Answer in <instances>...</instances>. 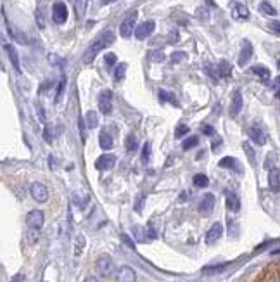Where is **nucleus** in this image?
<instances>
[{
	"mask_svg": "<svg viewBox=\"0 0 280 282\" xmlns=\"http://www.w3.org/2000/svg\"><path fill=\"white\" fill-rule=\"evenodd\" d=\"M114 38H116V36H114V33H112L111 30H108V32H102L100 35L97 36L92 44H90V47L85 50V54H83V62H85V64H90V62L97 58V54H99L100 50H104L106 47H109V45L114 42Z\"/></svg>",
	"mask_w": 280,
	"mask_h": 282,
	"instance_id": "1",
	"label": "nucleus"
},
{
	"mask_svg": "<svg viewBox=\"0 0 280 282\" xmlns=\"http://www.w3.org/2000/svg\"><path fill=\"white\" fill-rule=\"evenodd\" d=\"M96 270L100 277H111L116 272V265L109 254H100L96 262Z\"/></svg>",
	"mask_w": 280,
	"mask_h": 282,
	"instance_id": "2",
	"label": "nucleus"
},
{
	"mask_svg": "<svg viewBox=\"0 0 280 282\" xmlns=\"http://www.w3.org/2000/svg\"><path fill=\"white\" fill-rule=\"evenodd\" d=\"M135 22H137V12L134 10V12L128 14V16L124 18V21L121 22V26H120V33L123 38H130L132 33H134Z\"/></svg>",
	"mask_w": 280,
	"mask_h": 282,
	"instance_id": "3",
	"label": "nucleus"
},
{
	"mask_svg": "<svg viewBox=\"0 0 280 282\" xmlns=\"http://www.w3.org/2000/svg\"><path fill=\"white\" fill-rule=\"evenodd\" d=\"M30 194H32V198L35 199L36 202H47V199H48V189L40 182L32 184V187H30Z\"/></svg>",
	"mask_w": 280,
	"mask_h": 282,
	"instance_id": "4",
	"label": "nucleus"
},
{
	"mask_svg": "<svg viewBox=\"0 0 280 282\" xmlns=\"http://www.w3.org/2000/svg\"><path fill=\"white\" fill-rule=\"evenodd\" d=\"M99 111L102 114H111L112 112V92L104 90L99 96Z\"/></svg>",
	"mask_w": 280,
	"mask_h": 282,
	"instance_id": "5",
	"label": "nucleus"
},
{
	"mask_svg": "<svg viewBox=\"0 0 280 282\" xmlns=\"http://www.w3.org/2000/svg\"><path fill=\"white\" fill-rule=\"evenodd\" d=\"M52 20L58 24H64L68 20V7L64 2H56L52 6Z\"/></svg>",
	"mask_w": 280,
	"mask_h": 282,
	"instance_id": "6",
	"label": "nucleus"
},
{
	"mask_svg": "<svg viewBox=\"0 0 280 282\" xmlns=\"http://www.w3.org/2000/svg\"><path fill=\"white\" fill-rule=\"evenodd\" d=\"M44 222H45V216L40 210H33V212H30L28 216H26V224H28V227L36 228V230H40V228L44 227Z\"/></svg>",
	"mask_w": 280,
	"mask_h": 282,
	"instance_id": "7",
	"label": "nucleus"
},
{
	"mask_svg": "<svg viewBox=\"0 0 280 282\" xmlns=\"http://www.w3.org/2000/svg\"><path fill=\"white\" fill-rule=\"evenodd\" d=\"M214 208V196L213 194H204L199 202V213L202 216H210Z\"/></svg>",
	"mask_w": 280,
	"mask_h": 282,
	"instance_id": "8",
	"label": "nucleus"
},
{
	"mask_svg": "<svg viewBox=\"0 0 280 282\" xmlns=\"http://www.w3.org/2000/svg\"><path fill=\"white\" fill-rule=\"evenodd\" d=\"M223 236V225L220 224V222H216V224L211 225V228L208 230L206 234V244H216L218 240H220V238Z\"/></svg>",
	"mask_w": 280,
	"mask_h": 282,
	"instance_id": "9",
	"label": "nucleus"
},
{
	"mask_svg": "<svg viewBox=\"0 0 280 282\" xmlns=\"http://www.w3.org/2000/svg\"><path fill=\"white\" fill-rule=\"evenodd\" d=\"M116 164V158L112 156V154H102V156L97 158L96 161V168L97 170H111V168H114Z\"/></svg>",
	"mask_w": 280,
	"mask_h": 282,
	"instance_id": "10",
	"label": "nucleus"
},
{
	"mask_svg": "<svg viewBox=\"0 0 280 282\" xmlns=\"http://www.w3.org/2000/svg\"><path fill=\"white\" fill-rule=\"evenodd\" d=\"M249 137H251V140L258 146L266 144V134H264V130L261 128L260 125H252L251 128H249Z\"/></svg>",
	"mask_w": 280,
	"mask_h": 282,
	"instance_id": "11",
	"label": "nucleus"
},
{
	"mask_svg": "<svg viewBox=\"0 0 280 282\" xmlns=\"http://www.w3.org/2000/svg\"><path fill=\"white\" fill-rule=\"evenodd\" d=\"M249 9L244 6V4H239V2H232V18L237 21H244V20H249Z\"/></svg>",
	"mask_w": 280,
	"mask_h": 282,
	"instance_id": "12",
	"label": "nucleus"
},
{
	"mask_svg": "<svg viewBox=\"0 0 280 282\" xmlns=\"http://www.w3.org/2000/svg\"><path fill=\"white\" fill-rule=\"evenodd\" d=\"M154 28H156L154 21H146V22H142V24L137 26V30H135V36H137L138 40L147 38L149 35H152Z\"/></svg>",
	"mask_w": 280,
	"mask_h": 282,
	"instance_id": "13",
	"label": "nucleus"
},
{
	"mask_svg": "<svg viewBox=\"0 0 280 282\" xmlns=\"http://www.w3.org/2000/svg\"><path fill=\"white\" fill-rule=\"evenodd\" d=\"M116 279H118V282H137V274L132 266H121Z\"/></svg>",
	"mask_w": 280,
	"mask_h": 282,
	"instance_id": "14",
	"label": "nucleus"
},
{
	"mask_svg": "<svg viewBox=\"0 0 280 282\" xmlns=\"http://www.w3.org/2000/svg\"><path fill=\"white\" fill-rule=\"evenodd\" d=\"M242 106H244L242 94H240V90H236V92H234V97H232V102H230V116H232V118H236V116L240 112Z\"/></svg>",
	"mask_w": 280,
	"mask_h": 282,
	"instance_id": "15",
	"label": "nucleus"
},
{
	"mask_svg": "<svg viewBox=\"0 0 280 282\" xmlns=\"http://www.w3.org/2000/svg\"><path fill=\"white\" fill-rule=\"evenodd\" d=\"M251 58H252V45L251 42L244 40V42H242V50L239 54V66H246L251 61Z\"/></svg>",
	"mask_w": 280,
	"mask_h": 282,
	"instance_id": "16",
	"label": "nucleus"
},
{
	"mask_svg": "<svg viewBox=\"0 0 280 282\" xmlns=\"http://www.w3.org/2000/svg\"><path fill=\"white\" fill-rule=\"evenodd\" d=\"M268 186H270L272 192H280V170L278 168H272L268 174Z\"/></svg>",
	"mask_w": 280,
	"mask_h": 282,
	"instance_id": "17",
	"label": "nucleus"
},
{
	"mask_svg": "<svg viewBox=\"0 0 280 282\" xmlns=\"http://www.w3.org/2000/svg\"><path fill=\"white\" fill-rule=\"evenodd\" d=\"M6 52H7V56H9V59H10V64L14 66V70H16L18 73H21V66H20V56H18V52H16V48H14V45L6 44Z\"/></svg>",
	"mask_w": 280,
	"mask_h": 282,
	"instance_id": "18",
	"label": "nucleus"
},
{
	"mask_svg": "<svg viewBox=\"0 0 280 282\" xmlns=\"http://www.w3.org/2000/svg\"><path fill=\"white\" fill-rule=\"evenodd\" d=\"M99 144H100V148L104 149V151H108V149L112 148V137H111V134H109L108 130H102L99 134Z\"/></svg>",
	"mask_w": 280,
	"mask_h": 282,
	"instance_id": "19",
	"label": "nucleus"
},
{
	"mask_svg": "<svg viewBox=\"0 0 280 282\" xmlns=\"http://www.w3.org/2000/svg\"><path fill=\"white\" fill-rule=\"evenodd\" d=\"M251 71L260 78L261 82H264V84H266V82H270L272 74H270V70H268V68H264V66H252Z\"/></svg>",
	"mask_w": 280,
	"mask_h": 282,
	"instance_id": "20",
	"label": "nucleus"
},
{
	"mask_svg": "<svg viewBox=\"0 0 280 282\" xmlns=\"http://www.w3.org/2000/svg\"><path fill=\"white\" fill-rule=\"evenodd\" d=\"M226 206H228L230 212H239V210H240V201H239V198H237V194L226 192Z\"/></svg>",
	"mask_w": 280,
	"mask_h": 282,
	"instance_id": "21",
	"label": "nucleus"
},
{
	"mask_svg": "<svg viewBox=\"0 0 280 282\" xmlns=\"http://www.w3.org/2000/svg\"><path fill=\"white\" fill-rule=\"evenodd\" d=\"M86 7H88V0H74V12H76L78 20H83V18H85Z\"/></svg>",
	"mask_w": 280,
	"mask_h": 282,
	"instance_id": "22",
	"label": "nucleus"
},
{
	"mask_svg": "<svg viewBox=\"0 0 280 282\" xmlns=\"http://www.w3.org/2000/svg\"><path fill=\"white\" fill-rule=\"evenodd\" d=\"M230 74H232V66H230V62H228V61L222 59V61L218 62V76H222V78H228Z\"/></svg>",
	"mask_w": 280,
	"mask_h": 282,
	"instance_id": "23",
	"label": "nucleus"
},
{
	"mask_svg": "<svg viewBox=\"0 0 280 282\" xmlns=\"http://www.w3.org/2000/svg\"><path fill=\"white\" fill-rule=\"evenodd\" d=\"M220 166L222 168H232V170H236V172H240L239 161H237L236 158H223V160L220 161Z\"/></svg>",
	"mask_w": 280,
	"mask_h": 282,
	"instance_id": "24",
	"label": "nucleus"
},
{
	"mask_svg": "<svg viewBox=\"0 0 280 282\" xmlns=\"http://www.w3.org/2000/svg\"><path fill=\"white\" fill-rule=\"evenodd\" d=\"M85 123L88 128H97V125H99V116H97L96 111H88L85 114Z\"/></svg>",
	"mask_w": 280,
	"mask_h": 282,
	"instance_id": "25",
	"label": "nucleus"
},
{
	"mask_svg": "<svg viewBox=\"0 0 280 282\" xmlns=\"http://www.w3.org/2000/svg\"><path fill=\"white\" fill-rule=\"evenodd\" d=\"M124 148H126L128 152H135L138 149V140H137V137H135L134 134L126 137V140H124Z\"/></svg>",
	"mask_w": 280,
	"mask_h": 282,
	"instance_id": "26",
	"label": "nucleus"
},
{
	"mask_svg": "<svg viewBox=\"0 0 280 282\" xmlns=\"http://www.w3.org/2000/svg\"><path fill=\"white\" fill-rule=\"evenodd\" d=\"M160 100L161 102H172L173 106H178V100H176L175 96H173L172 92H168V90H160Z\"/></svg>",
	"mask_w": 280,
	"mask_h": 282,
	"instance_id": "27",
	"label": "nucleus"
},
{
	"mask_svg": "<svg viewBox=\"0 0 280 282\" xmlns=\"http://www.w3.org/2000/svg\"><path fill=\"white\" fill-rule=\"evenodd\" d=\"M260 10L263 14H266V16H277V9H275V7L272 6L270 2H266V0L260 4Z\"/></svg>",
	"mask_w": 280,
	"mask_h": 282,
	"instance_id": "28",
	"label": "nucleus"
},
{
	"mask_svg": "<svg viewBox=\"0 0 280 282\" xmlns=\"http://www.w3.org/2000/svg\"><path fill=\"white\" fill-rule=\"evenodd\" d=\"M132 234L135 236V239H137L138 242H146V240H147V238H146L147 230H146V228H142V227H138V225H135V227L132 228Z\"/></svg>",
	"mask_w": 280,
	"mask_h": 282,
	"instance_id": "29",
	"label": "nucleus"
},
{
	"mask_svg": "<svg viewBox=\"0 0 280 282\" xmlns=\"http://www.w3.org/2000/svg\"><path fill=\"white\" fill-rule=\"evenodd\" d=\"M83 248H85V236L83 234H78L76 238V244H74V256H82L83 253Z\"/></svg>",
	"mask_w": 280,
	"mask_h": 282,
	"instance_id": "30",
	"label": "nucleus"
},
{
	"mask_svg": "<svg viewBox=\"0 0 280 282\" xmlns=\"http://www.w3.org/2000/svg\"><path fill=\"white\" fill-rule=\"evenodd\" d=\"M26 242H28L30 246L38 242V230H36V228H30V230L26 232Z\"/></svg>",
	"mask_w": 280,
	"mask_h": 282,
	"instance_id": "31",
	"label": "nucleus"
},
{
	"mask_svg": "<svg viewBox=\"0 0 280 282\" xmlns=\"http://www.w3.org/2000/svg\"><path fill=\"white\" fill-rule=\"evenodd\" d=\"M208 184H210V180H208V176L206 175H202V174H198L194 176V186L196 187H208Z\"/></svg>",
	"mask_w": 280,
	"mask_h": 282,
	"instance_id": "32",
	"label": "nucleus"
},
{
	"mask_svg": "<svg viewBox=\"0 0 280 282\" xmlns=\"http://www.w3.org/2000/svg\"><path fill=\"white\" fill-rule=\"evenodd\" d=\"M242 148H244V151H246V154H248V158H249V163L251 164H256V156H254V149L251 148V144H249V142H244V146H242Z\"/></svg>",
	"mask_w": 280,
	"mask_h": 282,
	"instance_id": "33",
	"label": "nucleus"
},
{
	"mask_svg": "<svg viewBox=\"0 0 280 282\" xmlns=\"http://www.w3.org/2000/svg\"><path fill=\"white\" fill-rule=\"evenodd\" d=\"M198 144H199V138H198V137H188L187 140L184 142V146H182V148H184L185 151H188V149L196 148Z\"/></svg>",
	"mask_w": 280,
	"mask_h": 282,
	"instance_id": "34",
	"label": "nucleus"
},
{
	"mask_svg": "<svg viewBox=\"0 0 280 282\" xmlns=\"http://www.w3.org/2000/svg\"><path fill=\"white\" fill-rule=\"evenodd\" d=\"M124 73H126V64H124V62H121V64L116 68V71H114V78L116 80H123L124 78Z\"/></svg>",
	"mask_w": 280,
	"mask_h": 282,
	"instance_id": "35",
	"label": "nucleus"
},
{
	"mask_svg": "<svg viewBox=\"0 0 280 282\" xmlns=\"http://www.w3.org/2000/svg\"><path fill=\"white\" fill-rule=\"evenodd\" d=\"M185 59H187V54H185V52H173V54H172V62H173V64H178V62L185 61Z\"/></svg>",
	"mask_w": 280,
	"mask_h": 282,
	"instance_id": "36",
	"label": "nucleus"
},
{
	"mask_svg": "<svg viewBox=\"0 0 280 282\" xmlns=\"http://www.w3.org/2000/svg\"><path fill=\"white\" fill-rule=\"evenodd\" d=\"M149 58H150V61H154V62H161L162 59H164V54H162V50H150Z\"/></svg>",
	"mask_w": 280,
	"mask_h": 282,
	"instance_id": "37",
	"label": "nucleus"
},
{
	"mask_svg": "<svg viewBox=\"0 0 280 282\" xmlns=\"http://www.w3.org/2000/svg\"><path fill=\"white\" fill-rule=\"evenodd\" d=\"M104 64H106V68H112V66L116 64V56L112 54V52L106 54V58H104Z\"/></svg>",
	"mask_w": 280,
	"mask_h": 282,
	"instance_id": "38",
	"label": "nucleus"
},
{
	"mask_svg": "<svg viewBox=\"0 0 280 282\" xmlns=\"http://www.w3.org/2000/svg\"><path fill=\"white\" fill-rule=\"evenodd\" d=\"M185 134H188V126H187V125H178V126L175 128V137H176V138L184 137Z\"/></svg>",
	"mask_w": 280,
	"mask_h": 282,
	"instance_id": "39",
	"label": "nucleus"
},
{
	"mask_svg": "<svg viewBox=\"0 0 280 282\" xmlns=\"http://www.w3.org/2000/svg\"><path fill=\"white\" fill-rule=\"evenodd\" d=\"M149 158H150V144L146 142V144H144V149H142V161H147Z\"/></svg>",
	"mask_w": 280,
	"mask_h": 282,
	"instance_id": "40",
	"label": "nucleus"
},
{
	"mask_svg": "<svg viewBox=\"0 0 280 282\" xmlns=\"http://www.w3.org/2000/svg\"><path fill=\"white\" fill-rule=\"evenodd\" d=\"M64 87H66V78H64V80H60V82H59L58 94H56V100H59V99H60V96H62V90H64Z\"/></svg>",
	"mask_w": 280,
	"mask_h": 282,
	"instance_id": "41",
	"label": "nucleus"
},
{
	"mask_svg": "<svg viewBox=\"0 0 280 282\" xmlns=\"http://www.w3.org/2000/svg\"><path fill=\"white\" fill-rule=\"evenodd\" d=\"M36 21H38V26H40V28H44V26H45V21H44V12H42V9L36 10Z\"/></svg>",
	"mask_w": 280,
	"mask_h": 282,
	"instance_id": "42",
	"label": "nucleus"
},
{
	"mask_svg": "<svg viewBox=\"0 0 280 282\" xmlns=\"http://www.w3.org/2000/svg\"><path fill=\"white\" fill-rule=\"evenodd\" d=\"M121 239H123V240H124V242H126V246H128V248H132V250H134V248H135L134 240H132L130 238H128V236H126V234H121Z\"/></svg>",
	"mask_w": 280,
	"mask_h": 282,
	"instance_id": "43",
	"label": "nucleus"
},
{
	"mask_svg": "<svg viewBox=\"0 0 280 282\" xmlns=\"http://www.w3.org/2000/svg\"><path fill=\"white\" fill-rule=\"evenodd\" d=\"M270 28L274 30L275 33H278V35H280V21H277V20L272 21V22H270Z\"/></svg>",
	"mask_w": 280,
	"mask_h": 282,
	"instance_id": "44",
	"label": "nucleus"
},
{
	"mask_svg": "<svg viewBox=\"0 0 280 282\" xmlns=\"http://www.w3.org/2000/svg\"><path fill=\"white\" fill-rule=\"evenodd\" d=\"M44 138H45V142H47V144H50V142H52V135H50V130H48V128H45Z\"/></svg>",
	"mask_w": 280,
	"mask_h": 282,
	"instance_id": "45",
	"label": "nucleus"
},
{
	"mask_svg": "<svg viewBox=\"0 0 280 282\" xmlns=\"http://www.w3.org/2000/svg\"><path fill=\"white\" fill-rule=\"evenodd\" d=\"M200 128H202V132H206V135H214V130L210 125H202Z\"/></svg>",
	"mask_w": 280,
	"mask_h": 282,
	"instance_id": "46",
	"label": "nucleus"
},
{
	"mask_svg": "<svg viewBox=\"0 0 280 282\" xmlns=\"http://www.w3.org/2000/svg\"><path fill=\"white\" fill-rule=\"evenodd\" d=\"M12 282H26L24 276H21V274H18V276L12 277Z\"/></svg>",
	"mask_w": 280,
	"mask_h": 282,
	"instance_id": "47",
	"label": "nucleus"
},
{
	"mask_svg": "<svg viewBox=\"0 0 280 282\" xmlns=\"http://www.w3.org/2000/svg\"><path fill=\"white\" fill-rule=\"evenodd\" d=\"M83 282H102V280L99 279V277H96V276H88Z\"/></svg>",
	"mask_w": 280,
	"mask_h": 282,
	"instance_id": "48",
	"label": "nucleus"
},
{
	"mask_svg": "<svg viewBox=\"0 0 280 282\" xmlns=\"http://www.w3.org/2000/svg\"><path fill=\"white\" fill-rule=\"evenodd\" d=\"M264 282H280V277L278 276H272V277H268Z\"/></svg>",
	"mask_w": 280,
	"mask_h": 282,
	"instance_id": "49",
	"label": "nucleus"
},
{
	"mask_svg": "<svg viewBox=\"0 0 280 282\" xmlns=\"http://www.w3.org/2000/svg\"><path fill=\"white\" fill-rule=\"evenodd\" d=\"M142 201H144V196H140L138 202H137V212H140V210H142Z\"/></svg>",
	"mask_w": 280,
	"mask_h": 282,
	"instance_id": "50",
	"label": "nucleus"
},
{
	"mask_svg": "<svg viewBox=\"0 0 280 282\" xmlns=\"http://www.w3.org/2000/svg\"><path fill=\"white\" fill-rule=\"evenodd\" d=\"M170 40H172V42H176V40H178V33L173 32V33H172V38H170Z\"/></svg>",
	"mask_w": 280,
	"mask_h": 282,
	"instance_id": "51",
	"label": "nucleus"
},
{
	"mask_svg": "<svg viewBox=\"0 0 280 282\" xmlns=\"http://www.w3.org/2000/svg\"><path fill=\"white\" fill-rule=\"evenodd\" d=\"M275 87H280V76L277 78V80H275Z\"/></svg>",
	"mask_w": 280,
	"mask_h": 282,
	"instance_id": "52",
	"label": "nucleus"
},
{
	"mask_svg": "<svg viewBox=\"0 0 280 282\" xmlns=\"http://www.w3.org/2000/svg\"><path fill=\"white\" fill-rule=\"evenodd\" d=\"M102 4H109V2H112V0H100Z\"/></svg>",
	"mask_w": 280,
	"mask_h": 282,
	"instance_id": "53",
	"label": "nucleus"
},
{
	"mask_svg": "<svg viewBox=\"0 0 280 282\" xmlns=\"http://www.w3.org/2000/svg\"><path fill=\"white\" fill-rule=\"evenodd\" d=\"M277 99H280V88H278V92H277Z\"/></svg>",
	"mask_w": 280,
	"mask_h": 282,
	"instance_id": "54",
	"label": "nucleus"
},
{
	"mask_svg": "<svg viewBox=\"0 0 280 282\" xmlns=\"http://www.w3.org/2000/svg\"><path fill=\"white\" fill-rule=\"evenodd\" d=\"M277 66H278V70H280V59H278V61H277Z\"/></svg>",
	"mask_w": 280,
	"mask_h": 282,
	"instance_id": "55",
	"label": "nucleus"
},
{
	"mask_svg": "<svg viewBox=\"0 0 280 282\" xmlns=\"http://www.w3.org/2000/svg\"><path fill=\"white\" fill-rule=\"evenodd\" d=\"M190 282H200V280H190Z\"/></svg>",
	"mask_w": 280,
	"mask_h": 282,
	"instance_id": "56",
	"label": "nucleus"
}]
</instances>
